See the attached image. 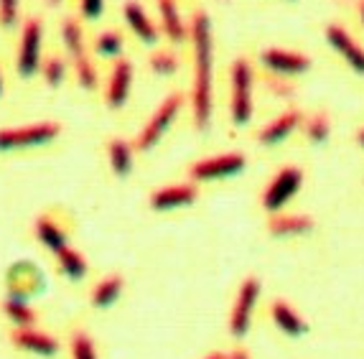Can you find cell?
<instances>
[{"instance_id":"35","label":"cell","mask_w":364,"mask_h":359,"mask_svg":"<svg viewBox=\"0 0 364 359\" xmlns=\"http://www.w3.org/2000/svg\"><path fill=\"white\" fill-rule=\"evenodd\" d=\"M227 359H252V357H250V352H247V349L237 347V349H232V352L227 354Z\"/></svg>"},{"instance_id":"23","label":"cell","mask_w":364,"mask_h":359,"mask_svg":"<svg viewBox=\"0 0 364 359\" xmlns=\"http://www.w3.org/2000/svg\"><path fill=\"white\" fill-rule=\"evenodd\" d=\"M0 311L6 314V318L16 326V329H31V326H36L38 323L36 309H33L26 299H18V296H8V299L0 301Z\"/></svg>"},{"instance_id":"37","label":"cell","mask_w":364,"mask_h":359,"mask_svg":"<svg viewBox=\"0 0 364 359\" xmlns=\"http://www.w3.org/2000/svg\"><path fill=\"white\" fill-rule=\"evenodd\" d=\"M357 13H359V21H362V28H364V0L357 3Z\"/></svg>"},{"instance_id":"8","label":"cell","mask_w":364,"mask_h":359,"mask_svg":"<svg viewBox=\"0 0 364 359\" xmlns=\"http://www.w3.org/2000/svg\"><path fill=\"white\" fill-rule=\"evenodd\" d=\"M304 186V168L301 166H283V168L270 178L260 196V204L267 214H278L286 209V204Z\"/></svg>"},{"instance_id":"11","label":"cell","mask_w":364,"mask_h":359,"mask_svg":"<svg viewBox=\"0 0 364 359\" xmlns=\"http://www.w3.org/2000/svg\"><path fill=\"white\" fill-rule=\"evenodd\" d=\"M133 61L120 56V59L112 61V69H109V80L105 87V105L109 110H122L130 100V92H133Z\"/></svg>"},{"instance_id":"31","label":"cell","mask_w":364,"mask_h":359,"mask_svg":"<svg viewBox=\"0 0 364 359\" xmlns=\"http://www.w3.org/2000/svg\"><path fill=\"white\" fill-rule=\"evenodd\" d=\"M148 67H151L153 74H158V77H173V74L178 72V56L173 54V51H156V54H151V59H148Z\"/></svg>"},{"instance_id":"36","label":"cell","mask_w":364,"mask_h":359,"mask_svg":"<svg viewBox=\"0 0 364 359\" xmlns=\"http://www.w3.org/2000/svg\"><path fill=\"white\" fill-rule=\"evenodd\" d=\"M201 359H227L225 352H209L207 357H201Z\"/></svg>"},{"instance_id":"20","label":"cell","mask_w":364,"mask_h":359,"mask_svg":"<svg viewBox=\"0 0 364 359\" xmlns=\"http://www.w3.org/2000/svg\"><path fill=\"white\" fill-rule=\"evenodd\" d=\"M270 318H273L275 326L286 336H291V339H301V336L309 334V323L304 321V316L283 299L273 301V306H270Z\"/></svg>"},{"instance_id":"14","label":"cell","mask_w":364,"mask_h":359,"mask_svg":"<svg viewBox=\"0 0 364 359\" xmlns=\"http://www.w3.org/2000/svg\"><path fill=\"white\" fill-rule=\"evenodd\" d=\"M301 122H304V112L298 110V107H288V110H283L278 117L265 122V125L257 130L255 138L260 146H280L283 140H288L301 128Z\"/></svg>"},{"instance_id":"15","label":"cell","mask_w":364,"mask_h":359,"mask_svg":"<svg viewBox=\"0 0 364 359\" xmlns=\"http://www.w3.org/2000/svg\"><path fill=\"white\" fill-rule=\"evenodd\" d=\"M122 21L133 31V36L146 46H156L161 41V28L156 21L148 16V11L140 6L138 0H125L122 3Z\"/></svg>"},{"instance_id":"4","label":"cell","mask_w":364,"mask_h":359,"mask_svg":"<svg viewBox=\"0 0 364 359\" xmlns=\"http://www.w3.org/2000/svg\"><path fill=\"white\" fill-rule=\"evenodd\" d=\"M61 135V125L56 120H41L31 125H16V128H0V153L28 151L54 143Z\"/></svg>"},{"instance_id":"3","label":"cell","mask_w":364,"mask_h":359,"mask_svg":"<svg viewBox=\"0 0 364 359\" xmlns=\"http://www.w3.org/2000/svg\"><path fill=\"white\" fill-rule=\"evenodd\" d=\"M183 110V95L181 92H171L161 100V105L156 107L148 122L140 128V133L135 135L133 140V148L138 153H146V151H153V148L164 140V135L171 130V125L176 122V117L181 115Z\"/></svg>"},{"instance_id":"19","label":"cell","mask_w":364,"mask_h":359,"mask_svg":"<svg viewBox=\"0 0 364 359\" xmlns=\"http://www.w3.org/2000/svg\"><path fill=\"white\" fill-rule=\"evenodd\" d=\"M33 235H36V240L49 250L51 255H59L61 250L69 247V235L51 214H38L36 220H33Z\"/></svg>"},{"instance_id":"6","label":"cell","mask_w":364,"mask_h":359,"mask_svg":"<svg viewBox=\"0 0 364 359\" xmlns=\"http://www.w3.org/2000/svg\"><path fill=\"white\" fill-rule=\"evenodd\" d=\"M262 283L257 275H247V278L240 283L235 296V304H232L230 318H227V331H230L235 339H245L252 326V314H255V306L260 301Z\"/></svg>"},{"instance_id":"1","label":"cell","mask_w":364,"mask_h":359,"mask_svg":"<svg viewBox=\"0 0 364 359\" xmlns=\"http://www.w3.org/2000/svg\"><path fill=\"white\" fill-rule=\"evenodd\" d=\"M188 41L194 51V85H191V115L196 130H209L214 110V33L207 11H196L188 21Z\"/></svg>"},{"instance_id":"25","label":"cell","mask_w":364,"mask_h":359,"mask_svg":"<svg viewBox=\"0 0 364 359\" xmlns=\"http://www.w3.org/2000/svg\"><path fill=\"white\" fill-rule=\"evenodd\" d=\"M56 257V265H59V273L64 275L67 280H72V283H79V280H85L87 273H90V262H87V257L79 252V250H74L72 245L69 247H64Z\"/></svg>"},{"instance_id":"13","label":"cell","mask_w":364,"mask_h":359,"mask_svg":"<svg viewBox=\"0 0 364 359\" xmlns=\"http://www.w3.org/2000/svg\"><path fill=\"white\" fill-rule=\"evenodd\" d=\"M199 199V186L191 183H171V186H161L151 194L148 204L153 212H176V209L191 207Z\"/></svg>"},{"instance_id":"28","label":"cell","mask_w":364,"mask_h":359,"mask_svg":"<svg viewBox=\"0 0 364 359\" xmlns=\"http://www.w3.org/2000/svg\"><path fill=\"white\" fill-rule=\"evenodd\" d=\"M301 128H304V135L309 143L321 146V143L328 140V135H331V117H328L326 112H314V115L304 117Z\"/></svg>"},{"instance_id":"2","label":"cell","mask_w":364,"mask_h":359,"mask_svg":"<svg viewBox=\"0 0 364 359\" xmlns=\"http://www.w3.org/2000/svg\"><path fill=\"white\" fill-rule=\"evenodd\" d=\"M252 87H255V74L250 61L245 56H237L230 69V117L235 128H245L252 120L255 112Z\"/></svg>"},{"instance_id":"16","label":"cell","mask_w":364,"mask_h":359,"mask_svg":"<svg viewBox=\"0 0 364 359\" xmlns=\"http://www.w3.org/2000/svg\"><path fill=\"white\" fill-rule=\"evenodd\" d=\"M11 344L16 349H21V352L36 354V357H56L61 349L56 336H51L49 331L36 329V326H31V329H13Z\"/></svg>"},{"instance_id":"29","label":"cell","mask_w":364,"mask_h":359,"mask_svg":"<svg viewBox=\"0 0 364 359\" xmlns=\"http://www.w3.org/2000/svg\"><path fill=\"white\" fill-rule=\"evenodd\" d=\"M72 69H74V77H77V85L82 87V90L95 92L100 87V72H97V67H95V61L87 54L72 59Z\"/></svg>"},{"instance_id":"32","label":"cell","mask_w":364,"mask_h":359,"mask_svg":"<svg viewBox=\"0 0 364 359\" xmlns=\"http://www.w3.org/2000/svg\"><path fill=\"white\" fill-rule=\"evenodd\" d=\"M77 8H79V18L87 21V23H97L105 16L107 0H77Z\"/></svg>"},{"instance_id":"18","label":"cell","mask_w":364,"mask_h":359,"mask_svg":"<svg viewBox=\"0 0 364 359\" xmlns=\"http://www.w3.org/2000/svg\"><path fill=\"white\" fill-rule=\"evenodd\" d=\"M311 230H314V217H311V214L278 212L267 220V232H270V237H278V240L304 237V235H309Z\"/></svg>"},{"instance_id":"10","label":"cell","mask_w":364,"mask_h":359,"mask_svg":"<svg viewBox=\"0 0 364 359\" xmlns=\"http://www.w3.org/2000/svg\"><path fill=\"white\" fill-rule=\"evenodd\" d=\"M6 283H8V296H18V299L26 301L46 288V278H43L41 268L31 260L13 262L11 270L6 273Z\"/></svg>"},{"instance_id":"22","label":"cell","mask_w":364,"mask_h":359,"mask_svg":"<svg viewBox=\"0 0 364 359\" xmlns=\"http://www.w3.org/2000/svg\"><path fill=\"white\" fill-rule=\"evenodd\" d=\"M133 156H135V148L130 140L125 138H109L107 143V161H109V168L115 173L117 178H128L133 173Z\"/></svg>"},{"instance_id":"21","label":"cell","mask_w":364,"mask_h":359,"mask_svg":"<svg viewBox=\"0 0 364 359\" xmlns=\"http://www.w3.org/2000/svg\"><path fill=\"white\" fill-rule=\"evenodd\" d=\"M122 291H125V278L120 273H109L95 283V288L90 293V301L95 309H112L120 301Z\"/></svg>"},{"instance_id":"40","label":"cell","mask_w":364,"mask_h":359,"mask_svg":"<svg viewBox=\"0 0 364 359\" xmlns=\"http://www.w3.org/2000/svg\"><path fill=\"white\" fill-rule=\"evenodd\" d=\"M46 3H49L51 8H56V6H61V3H64V0H46Z\"/></svg>"},{"instance_id":"9","label":"cell","mask_w":364,"mask_h":359,"mask_svg":"<svg viewBox=\"0 0 364 359\" xmlns=\"http://www.w3.org/2000/svg\"><path fill=\"white\" fill-rule=\"evenodd\" d=\"M260 64L265 72L278 74V77H301L311 69V56L296 49H280V46H267L260 51Z\"/></svg>"},{"instance_id":"12","label":"cell","mask_w":364,"mask_h":359,"mask_svg":"<svg viewBox=\"0 0 364 359\" xmlns=\"http://www.w3.org/2000/svg\"><path fill=\"white\" fill-rule=\"evenodd\" d=\"M323 36H326L328 46L344 59L346 67L352 69L354 74H359V77H364V46L362 43H359L341 23H328L326 28H323Z\"/></svg>"},{"instance_id":"17","label":"cell","mask_w":364,"mask_h":359,"mask_svg":"<svg viewBox=\"0 0 364 359\" xmlns=\"http://www.w3.org/2000/svg\"><path fill=\"white\" fill-rule=\"evenodd\" d=\"M156 6H158V28H161V36H166V41H171L173 46L186 43L188 23L183 21L176 0H156Z\"/></svg>"},{"instance_id":"33","label":"cell","mask_w":364,"mask_h":359,"mask_svg":"<svg viewBox=\"0 0 364 359\" xmlns=\"http://www.w3.org/2000/svg\"><path fill=\"white\" fill-rule=\"evenodd\" d=\"M21 21V0H0V28H16Z\"/></svg>"},{"instance_id":"5","label":"cell","mask_w":364,"mask_h":359,"mask_svg":"<svg viewBox=\"0 0 364 359\" xmlns=\"http://www.w3.org/2000/svg\"><path fill=\"white\" fill-rule=\"evenodd\" d=\"M43 21L31 16L23 21V28H21L18 36V51H16V72L23 77V80H33L41 69L43 59Z\"/></svg>"},{"instance_id":"26","label":"cell","mask_w":364,"mask_h":359,"mask_svg":"<svg viewBox=\"0 0 364 359\" xmlns=\"http://www.w3.org/2000/svg\"><path fill=\"white\" fill-rule=\"evenodd\" d=\"M92 49L100 59H120L122 51H125V36H122L120 31L115 28H107V31H100L95 41H92Z\"/></svg>"},{"instance_id":"30","label":"cell","mask_w":364,"mask_h":359,"mask_svg":"<svg viewBox=\"0 0 364 359\" xmlns=\"http://www.w3.org/2000/svg\"><path fill=\"white\" fill-rule=\"evenodd\" d=\"M69 349H72V359H100L97 357V347H95V339H92L85 329L72 331Z\"/></svg>"},{"instance_id":"34","label":"cell","mask_w":364,"mask_h":359,"mask_svg":"<svg viewBox=\"0 0 364 359\" xmlns=\"http://www.w3.org/2000/svg\"><path fill=\"white\" fill-rule=\"evenodd\" d=\"M265 87L270 90V95H275V97H280V100H291L293 95H296V87L288 82V77H278V74L267 77Z\"/></svg>"},{"instance_id":"27","label":"cell","mask_w":364,"mask_h":359,"mask_svg":"<svg viewBox=\"0 0 364 359\" xmlns=\"http://www.w3.org/2000/svg\"><path fill=\"white\" fill-rule=\"evenodd\" d=\"M38 74H41L43 85L49 87V90H59V87L67 82L69 67H67V61H64V56L49 54L46 59H41V69H38Z\"/></svg>"},{"instance_id":"39","label":"cell","mask_w":364,"mask_h":359,"mask_svg":"<svg viewBox=\"0 0 364 359\" xmlns=\"http://www.w3.org/2000/svg\"><path fill=\"white\" fill-rule=\"evenodd\" d=\"M357 143H359V148H364V128L357 133Z\"/></svg>"},{"instance_id":"24","label":"cell","mask_w":364,"mask_h":359,"mask_svg":"<svg viewBox=\"0 0 364 359\" xmlns=\"http://www.w3.org/2000/svg\"><path fill=\"white\" fill-rule=\"evenodd\" d=\"M59 36H61V43H64V51L69 54V59H77V56L87 54L85 28H82V21H79V18H74V16L61 18Z\"/></svg>"},{"instance_id":"38","label":"cell","mask_w":364,"mask_h":359,"mask_svg":"<svg viewBox=\"0 0 364 359\" xmlns=\"http://www.w3.org/2000/svg\"><path fill=\"white\" fill-rule=\"evenodd\" d=\"M6 95V80H3V72H0V100Z\"/></svg>"},{"instance_id":"7","label":"cell","mask_w":364,"mask_h":359,"mask_svg":"<svg viewBox=\"0 0 364 359\" xmlns=\"http://www.w3.org/2000/svg\"><path fill=\"white\" fill-rule=\"evenodd\" d=\"M247 168V159L240 151H227L219 156H209V159H199L188 168V178L194 183H209V181H222V178L240 176Z\"/></svg>"}]
</instances>
